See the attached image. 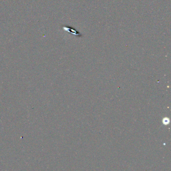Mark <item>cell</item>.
Listing matches in <instances>:
<instances>
[{
	"instance_id": "obj_1",
	"label": "cell",
	"mask_w": 171,
	"mask_h": 171,
	"mask_svg": "<svg viewBox=\"0 0 171 171\" xmlns=\"http://www.w3.org/2000/svg\"><path fill=\"white\" fill-rule=\"evenodd\" d=\"M63 29L65 31H67L68 32L71 33L72 34L75 35H77L79 36V35L81 36L79 33L78 32V31H77L75 29H74L72 27H67V26H63Z\"/></svg>"
}]
</instances>
